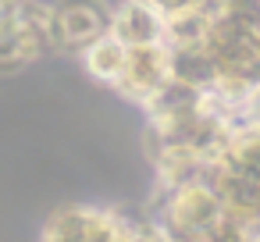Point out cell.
<instances>
[{
	"mask_svg": "<svg viewBox=\"0 0 260 242\" xmlns=\"http://www.w3.org/2000/svg\"><path fill=\"white\" fill-rule=\"evenodd\" d=\"M146 4H153L160 15H175L185 8H210V0H146Z\"/></svg>",
	"mask_w": 260,
	"mask_h": 242,
	"instance_id": "ba28073f",
	"label": "cell"
},
{
	"mask_svg": "<svg viewBox=\"0 0 260 242\" xmlns=\"http://www.w3.org/2000/svg\"><path fill=\"white\" fill-rule=\"evenodd\" d=\"M125 54H128V47L107 32L96 43H89L79 57H82V68H86L89 79H96V82H104V86L114 89V82H118V75L125 68Z\"/></svg>",
	"mask_w": 260,
	"mask_h": 242,
	"instance_id": "8992f818",
	"label": "cell"
},
{
	"mask_svg": "<svg viewBox=\"0 0 260 242\" xmlns=\"http://www.w3.org/2000/svg\"><path fill=\"white\" fill-rule=\"evenodd\" d=\"M36 57L25 50V43L18 40V32H4L0 36V75H22Z\"/></svg>",
	"mask_w": 260,
	"mask_h": 242,
	"instance_id": "52a82bcc",
	"label": "cell"
},
{
	"mask_svg": "<svg viewBox=\"0 0 260 242\" xmlns=\"http://www.w3.org/2000/svg\"><path fill=\"white\" fill-rule=\"evenodd\" d=\"M15 8H18V0H0V36L15 29Z\"/></svg>",
	"mask_w": 260,
	"mask_h": 242,
	"instance_id": "9c48e42d",
	"label": "cell"
},
{
	"mask_svg": "<svg viewBox=\"0 0 260 242\" xmlns=\"http://www.w3.org/2000/svg\"><path fill=\"white\" fill-rule=\"evenodd\" d=\"M171 50V79L192 86V89H214L217 86V64L214 57L207 54L203 43H192V47H168Z\"/></svg>",
	"mask_w": 260,
	"mask_h": 242,
	"instance_id": "5b68a950",
	"label": "cell"
},
{
	"mask_svg": "<svg viewBox=\"0 0 260 242\" xmlns=\"http://www.w3.org/2000/svg\"><path fill=\"white\" fill-rule=\"evenodd\" d=\"M111 36L125 47L164 43V15L146 0H121L111 11Z\"/></svg>",
	"mask_w": 260,
	"mask_h": 242,
	"instance_id": "277c9868",
	"label": "cell"
},
{
	"mask_svg": "<svg viewBox=\"0 0 260 242\" xmlns=\"http://www.w3.org/2000/svg\"><path fill=\"white\" fill-rule=\"evenodd\" d=\"M153 217L171 238H200L214 221L224 217V199L207 178H192L175 189H157Z\"/></svg>",
	"mask_w": 260,
	"mask_h": 242,
	"instance_id": "6da1fadb",
	"label": "cell"
},
{
	"mask_svg": "<svg viewBox=\"0 0 260 242\" xmlns=\"http://www.w3.org/2000/svg\"><path fill=\"white\" fill-rule=\"evenodd\" d=\"M171 79V50L168 43H146V47H128L125 68L114 82V93L128 103H146L164 82Z\"/></svg>",
	"mask_w": 260,
	"mask_h": 242,
	"instance_id": "3957f363",
	"label": "cell"
},
{
	"mask_svg": "<svg viewBox=\"0 0 260 242\" xmlns=\"http://www.w3.org/2000/svg\"><path fill=\"white\" fill-rule=\"evenodd\" d=\"M111 4L107 0H54V32L57 50L82 54L89 43L111 32Z\"/></svg>",
	"mask_w": 260,
	"mask_h": 242,
	"instance_id": "7a4b0ae2",
	"label": "cell"
}]
</instances>
